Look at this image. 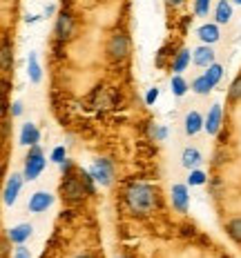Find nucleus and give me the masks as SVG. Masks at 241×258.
Wrapping results in <instances>:
<instances>
[{
    "instance_id": "obj_24",
    "label": "nucleus",
    "mask_w": 241,
    "mask_h": 258,
    "mask_svg": "<svg viewBox=\"0 0 241 258\" xmlns=\"http://www.w3.org/2000/svg\"><path fill=\"white\" fill-rule=\"evenodd\" d=\"M228 236L232 240H237V243H241V216L228 220Z\"/></svg>"
},
{
    "instance_id": "obj_7",
    "label": "nucleus",
    "mask_w": 241,
    "mask_h": 258,
    "mask_svg": "<svg viewBox=\"0 0 241 258\" xmlns=\"http://www.w3.org/2000/svg\"><path fill=\"white\" fill-rule=\"evenodd\" d=\"M52 205H54V196L50 191H36V194H31L29 203H27V209H29L31 214H42Z\"/></svg>"
},
{
    "instance_id": "obj_11",
    "label": "nucleus",
    "mask_w": 241,
    "mask_h": 258,
    "mask_svg": "<svg viewBox=\"0 0 241 258\" xmlns=\"http://www.w3.org/2000/svg\"><path fill=\"white\" fill-rule=\"evenodd\" d=\"M197 36L203 45H214L219 38H221V31H219V25L217 23H206L197 29Z\"/></svg>"
},
{
    "instance_id": "obj_21",
    "label": "nucleus",
    "mask_w": 241,
    "mask_h": 258,
    "mask_svg": "<svg viewBox=\"0 0 241 258\" xmlns=\"http://www.w3.org/2000/svg\"><path fill=\"white\" fill-rule=\"evenodd\" d=\"M190 89L195 91V94H199V96H206V94H210V91L214 89V85L208 80L206 76H199V78H195L192 80V85H190Z\"/></svg>"
},
{
    "instance_id": "obj_35",
    "label": "nucleus",
    "mask_w": 241,
    "mask_h": 258,
    "mask_svg": "<svg viewBox=\"0 0 241 258\" xmlns=\"http://www.w3.org/2000/svg\"><path fill=\"white\" fill-rule=\"evenodd\" d=\"M36 20H38V16H27V18H25V23L34 25V23H36Z\"/></svg>"
},
{
    "instance_id": "obj_2",
    "label": "nucleus",
    "mask_w": 241,
    "mask_h": 258,
    "mask_svg": "<svg viewBox=\"0 0 241 258\" xmlns=\"http://www.w3.org/2000/svg\"><path fill=\"white\" fill-rule=\"evenodd\" d=\"M47 160H45V154H42V149L38 145H34V147H29V154L25 156V180H36L40 176V171L45 169Z\"/></svg>"
},
{
    "instance_id": "obj_32",
    "label": "nucleus",
    "mask_w": 241,
    "mask_h": 258,
    "mask_svg": "<svg viewBox=\"0 0 241 258\" xmlns=\"http://www.w3.org/2000/svg\"><path fill=\"white\" fill-rule=\"evenodd\" d=\"M58 167H61V171H63V176H67V174H72V169H74V163L69 158H65L63 160L61 165H58Z\"/></svg>"
},
{
    "instance_id": "obj_38",
    "label": "nucleus",
    "mask_w": 241,
    "mask_h": 258,
    "mask_svg": "<svg viewBox=\"0 0 241 258\" xmlns=\"http://www.w3.org/2000/svg\"><path fill=\"white\" fill-rule=\"evenodd\" d=\"M232 3H234V5H241V0H232Z\"/></svg>"
},
{
    "instance_id": "obj_30",
    "label": "nucleus",
    "mask_w": 241,
    "mask_h": 258,
    "mask_svg": "<svg viewBox=\"0 0 241 258\" xmlns=\"http://www.w3.org/2000/svg\"><path fill=\"white\" fill-rule=\"evenodd\" d=\"M157 98H159V87H152L146 94V105H154L157 103Z\"/></svg>"
},
{
    "instance_id": "obj_1",
    "label": "nucleus",
    "mask_w": 241,
    "mask_h": 258,
    "mask_svg": "<svg viewBox=\"0 0 241 258\" xmlns=\"http://www.w3.org/2000/svg\"><path fill=\"white\" fill-rule=\"evenodd\" d=\"M125 203L134 214H150L159 207V196L152 185L134 182V185H130V189L125 191Z\"/></svg>"
},
{
    "instance_id": "obj_17",
    "label": "nucleus",
    "mask_w": 241,
    "mask_h": 258,
    "mask_svg": "<svg viewBox=\"0 0 241 258\" xmlns=\"http://www.w3.org/2000/svg\"><path fill=\"white\" fill-rule=\"evenodd\" d=\"M203 156L197 147H185L183 154H181V165H183L185 169H199Z\"/></svg>"
},
{
    "instance_id": "obj_13",
    "label": "nucleus",
    "mask_w": 241,
    "mask_h": 258,
    "mask_svg": "<svg viewBox=\"0 0 241 258\" xmlns=\"http://www.w3.org/2000/svg\"><path fill=\"white\" fill-rule=\"evenodd\" d=\"M31 232H34V227H31L29 223H20V225H16V227L7 229V240H12L14 245H23L31 236Z\"/></svg>"
},
{
    "instance_id": "obj_29",
    "label": "nucleus",
    "mask_w": 241,
    "mask_h": 258,
    "mask_svg": "<svg viewBox=\"0 0 241 258\" xmlns=\"http://www.w3.org/2000/svg\"><path fill=\"white\" fill-rule=\"evenodd\" d=\"M65 158H67L65 147H54V152H52V160H54V163H56V165H61Z\"/></svg>"
},
{
    "instance_id": "obj_15",
    "label": "nucleus",
    "mask_w": 241,
    "mask_h": 258,
    "mask_svg": "<svg viewBox=\"0 0 241 258\" xmlns=\"http://www.w3.org/2000/svg\"><path fill=\"white\" fill-rule=\"evenodd\" d=\"M187 203H190V196H187V185H174L172 187V205L176 212L185 214L187 212Z\"/></svg>"
},
{
    "instance_id": "obj_4",
    "label": "nucleus",
    "mask_w": 241,
    "mask_h": 258,
    "mask_svg": "<svg viewBox=\"0 0 241 258\" xmlns=\"http://www.w3.org/2000/svg\"><path fill=\"white\" fill-rule=\"evenodd\" d=\"M61 194L67 201H83L85 196H89L83 180H80V176H74V174L65 176V180H63V185H61Z\"/></svg>"
},
{
    "instance_id": "obj_23",
    "label": "nucleus",
    "mask_w": 241,
    "mask_h": 258,
    "mask_svg": "<svg viewBox=\"0 0 241 258\" xmlns=\"http://www.w3.org/2000/svg\"><path fill=\"white\" fill-rule=\"evenodd\" d=\"M206 69H208V72L203 74V76H206V78H208V80H210V83L214 85V87H217V85H219V80L223 78V67H221V64H219V62H212L210 67H206Z\"/></svg>"
},
{
    "instance_id": "obj_22",
    "label": "nucleus",
    "mask_w": 241,
    "mask_h": 258,
    "mask_svg": "<svg viewBox=\"0 0 241 258\" xmlns=\"http://www.w3.org/2000/svg\"><path fill=\"white\" fill-rule=\"evenodd\" d=\"M170 87H172V94L176 98H181V96H185V91L190 89V85H187V80L181 76V74H174L172 80H170Z\"/></svg>"
},
{
    "instance_id": "obj_25",
    "label": "nucleus",
    "mask_w": 241,
    "mask_h": 258,
    "mask_svg": "<svg viewBox=\"0 0 241 258\" xmlns=\"http://www.w3.org/2000/svg\"><path fill=\"white\" fill-rule=\"evenodd\" d=\"M206 180H208L206 171H201V169H190V176H187V187H199V185H203Z\"/></svg>"
},
{
    "instance_id": "obj_28",
    "label": "nucleus",
    "mask_w": 241,
    "mask_h": 258,
    "mask_svg": "<svg viewBox=\"0 0 241 258\" xmlns=\"http://www.w3.org/2000/svg\"><path fill=\"white\" fill-rule=\"evenodd\" d=\"M150 134H152L154 136V141H165V138H168V129H165L163 125H154L152 129H150Z\"/></svg>"
},
{
    "instance_id": "obj_6",
    "label": "nucleus",
    "mask_w": 241,
    "mask_h": 258,
    "mask_svg": "<svg viewBox=\"0 0 241 258\" xmlns=\"http://www.w3.org/2000/svg\"><path fill=\"white\" fill-rule=\"evenodd\" d=\"M23 180H25V174H12L5 182V191H3V201L5 205L12 207L16 203V198H18L20 194V187H23Z\"/></svg>"
},
{
    "instance_id": "obj_8",
    "label": "nucleus",
    "mask_w": 241,
    "mask_h": 258,
    "mask_svg": "<svg viewBox=\"0 0 241 258\" xmlns=\"http://www.w3.org/2000/svg\"><path fill=\"white\" fill-rule=\"evenodd\" d=\"M72 34H74V18H72V14L61 12V14H58V18H56V38L58 40H67V38H72Z\"/></svg>"
},
{
    "instance_id": "obj_31",
    "label": "nucleus",
    "mask_w": 241,
    "mask_h": 258,
    "mask_svg": "<svg viewBox=\"0 0 241 258\" xmlns=\"http://www.w3.org/2000/svg\"><path fill=\"white\" fill-rule=\"evenodd\" d=\"M12 258H31V254H29V249H27L25 245H18L16 247V251H14V256Z\"/></svg>"
},
{
    "instance_id": "obj_3",
    "label": "nucleus",
    "mask_w": 241,
    "mask_h": 258,
    "mask_svg": "<svg viewBox=\"0 0 241 258\" xmlns=\"http://www.w3.org/2000/svg\"><path fill=\"white\" fill-rule=\"evenodd\" d=\"M107 58L110 60H123V58H127V53H130V38H127L123 31H116V34L110 36V40H107Z\"/></svg>"
},
{
    "instance_id": "obj_9",
    "label": "nucleus",
    "mask_w": 241,
    "mask_h": 258,
    "mask_svg": "<svg viewBox=\"0 0 241 258\" xmlns=\"http://www.w3.org/2000/svg\"><path fill=\"white\" fill-rule=\"evenodd\" d=\"M221 120H223V109L219 103H214L206 116V132L210 134V136H217L219 129H221Z\"/></svg>"
},
{
    "instance_id": "obj_26",
    "label": "nucleus",
    "mask_w": 241,
    "mask_h": 258,
    "mask_svg": "<svg viewBox=\"0 0 241 258\" xmlns=\"http://www.w3.org/2000/svg\"><path fill=\"white\" fill-rule=\"evenodd\" d=\"M228 100H230V103H237V100H241V76H237L232 80V85H230Z\"/></svg>"
},
{
    "instance_id": "obj_19",
    "label": "nucleus",
    "mask_w": 241,
    "mask_h": 258,
    "mask_svg": "<svg viewBox=\"0 0 241 258\" xmlns=\"http://www.w3.org/2000/svg\"><path fill=\"white\" fill-rule=\"evenodd\" d=\"M190 58H192V53H190V49H179L174 53V58H172V64H170V67H172V72L174 74H183L187 67H190Z\"/></svg>"
},
{
    "instance_id": "obj_36",
    "label": "nucleus",
    "mask_w": 241,
    "mask_h": 258,
    "mask_svg": "<svg viewBox=\"0 0 241 258\" xmlns=\"http://www.w3.org/2000/svg\"><path fill=\"white\" fill-rule=\"evenodd\" d=\"M168 3H170V5H183L185 0H168Z\"/></svg>"
},
{
    "instance_id": "obj_18",
    "label": "nucleus",
    "mask_w": 241,
    "mask_h": 258,
    "mask_svg": "<svg viewBox=\"0 0 241 258\" xmlns=\"http://www.w3.org/2000/svg\"><path fill=\"white\" fill-rule=\"evenodd\" d=\"M27 76L34 85H38L42 80V69H40V62H38V56H36V51H31L29 56H27Z\"/></svg>"
},
{
    "instance_id": "obj_10",
    "label": "nucleus",
    "mask_w": 241,
    "mask_h": 258,
    "mask_svg": "<svg viewBox=\"0 0 241 258\" xmlns=\"http://www.w3.org/2000/svg\"><path fill=\"white\" fill-rule=\"evenodd\" d=\"M201 129H206V118H203L199 111H187L183 118V132L187 136H197Z\"/></svg>"
},
{
    "instance_id": "obj_34",
    "label": "nucleus",
    "mask_w": 241,
    "mask_h": 258,
    "mask_svg": "<svg viewBox=\"0 0 241 258\" xmlns=\"http://www.w3.org/2000/svg\"><path fill=\"white\" fill-rule=\"evenodd\" d=\"M54 12H56V7H54V5H47V7H45V16H54Z\"/></svg>"
},
{
    "instance_id": "obj_33",
    "label": "nucleus",
    "mask_w": 241,
    "mask_h": 258,
    "mask_svg": "<svg viewBox=\"0 0 241 258\" xmlns=\"http://www.w3.org/2000/svg\"><path fill=\"white\" fill-rule=\"evenodd\" d=\"M20 114H23V103L16 100V103L12 105V116H20Z\"/></svg>"
},
{
    "instance_id": "obj_37",
    "label": "nucleus",
    "mask_w": 241,
    "mask_h": 258,
    "mask_svg": "<svg viewBox=\"0 0 241 258\" xmlns=\"http://www.w3.org/2000/svg\"><path fill=\"white\" fill-rule=\"evenodd\" d=\"M74 258H92L89 254H78V256H74Z\"/></svg>"
},
{
    "instance_id": "obj_27",
    "label": "nucleus",
    "mask_w": 241,
    "mask_h": 258,
    "mask_svg": "<svg viewBox=\"0 0 241 258\" xmlns=\"http://www.w3.org/2000/svg\"><path fill=\"white\" fill-rule=\"evenodd\" d=\"M195 14L199 18H208V14H210V0H195Z\"/></svg>"
},
{
    "instance_id": "obj_16",
    "label": "nucleus",
    "mask_w": 241,
    "mask_h": 258,
    "mask_svg": "<svg viewBox=\"0 0 241 258\" xmlns=\"http://www.w3.org/2000/svg\"><path fill=\"white\" fill-rule=\"evenodd\" d=\"M230 18H232V0H219L214 7V23L228 25Z\"/></svg>"
},
{
    "instance_id": "obj_14",
    "label": "nucleus",
    "mask_w": 241,
    "mask_h": 258,
    "mask_svg": "<svg viewBox=\"0 0 241 258\" xmlns=\"http://www.w3.org/2000/svg\"><path fill=\"white\" fill-rule=\"evenodd\" d=\"M192 62H195L197 67H210V64L214 62V49L210 45L197 47V49L192 51Z\"/></svg>"
},
{
    "instance_id": "obj_12",
    "label": "nucleus",
    "mask_w": 241,
    "mask_h": 258,
    "mask_svg": "<svg viewBox=\"0 0 241 258\" xmlns=\"http://www.w3.org/2000/svg\"><path fill=\"white\" fill-rule=\"evenodd\" d=\"M20 145L23 147H34V145H38L40 141V132H38V127L34 125V122H25L23 129H20Z\"/></svg>"
},
{
    "instance_id": "obj_5",
    "label": "nucleus",
    "mask_w": 241,
    "mask_h": 258,
    "mask_svg": "<svg viewBox=\"0 0 241 258\" xmlns=\"http://www.w3.org/2000/svg\"><path fill=\"white\" fill-rule=\"evenodd\" d=\"M89 174L94 176L96 185H101V187H110V185H112V180H114V165H112L107 158H99V160H96V163L92 165Z\"/></svg>"
},
{
    "instance_id": "obj_20",
    "label": "nucleus",
    "mask_w": 241,
    "mask_h": 258,
    "mask_svg": "<svg viewBox=\"0 0 241 258\" xmlns=\"http://www.w3.org/2000/svg\"><path fill=\"white\" fill-rule=\"evenodd\" d=\"M0 60H3V72H9V69H12V64H14V53H12V45H9V38H7V36L3 38Z\"/></svg>"
}]
</instances>
